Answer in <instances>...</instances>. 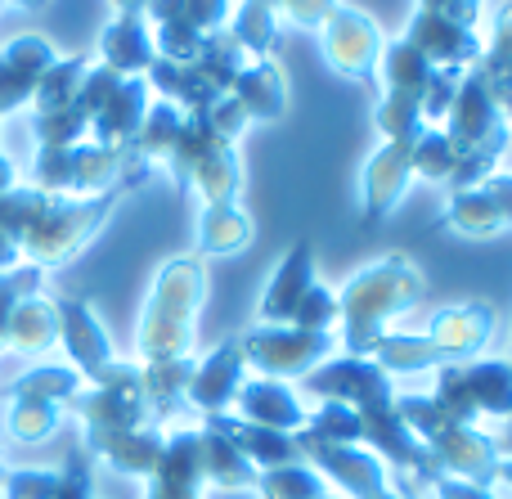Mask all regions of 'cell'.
<instances>
[{
    "instance_id": "d6986e66",
    "label": "cell",
    "mask_w": 512,
    "mask_h": 499,
    "mask_svg": "<svg viewBox=\"0 0 512 499\" xmlns=\"http://www.w3.org/2000/svg\"><path fill=\"white\" fill-rule=\"evenodd\" d=\"M400 41H409L432 68H445V72H468L472 63L481 59L477 27H463V23H454V18L427 14V9H418V14L409 18Z\"/></svg>"
},
{
    "instance_id": "9f6ffc18",
    "label": "cell",
    "mask_w": 512,
    "mask_h": 499,
    "mask_svg": "<svg viewBox=\"0 0 512 499\" xmlns=\"http://www.w3.org/2000/svg\"><path fill=\"white\" fill-rule=\"evenodd\" d=\"M508 360H512V356H508Z\"/></svg>"
},
{
    "instance_id": "52a82bcc",
    "label": "cell",
    "mask_w": 512,
    "mask_h": 499,
    "mask_svg": "<svg viewBox=\"0 0 512 499\" xmlns=\"http://www.w3.org/2000/svg\"><path fill=\"white\" fill-rule=\"evenodd\" d=\"M396 410L405 419V428L427 446V455L441 464V473L477 482V486H495V468L504 459L495 437H486L472 423L450 419L432 396H396Z\"/></svg>"
},
{
    "instance_id": "d6a6232c",
    "label": "cell",
    "mask_w": 512,
    "mask_h": 499,
    "mask_svg": "<svg viewBox=\"0 0 512 499\" xmlns=\"http://www.w3.org/2000/svg\"><path fill=\"white\" fill-rule=\"evenodd\" d=\"M256 225L239 203H207L198 216V257H230L252 243Z\"/></svg>"
},
{
    "instance_id": "4dcf8cb0",
    "label": "cell",
    "mask_w": 512,
    "mask_h": 499,
    "mask_svg": "<svg viewBox=\"0 0 512 499\" xmlns=\"http://www.w3.org/2000/svg\"><path fill=\"white\" fill-rule=\"evenodd\" d=\"M59 342V311H54L50 297H23L9 315V329H5V347L0 351H14V356H45V351Z\"/></svg>"
},
{
    "instance_id": "9c48e42d",
    "label": "cell",
    "mask_w": 512,
    "mask_h": 499,
    "mask_svg": "<svg viewBox=\"0 0 512 499\" xmlns=\"http://www.w3.org/2000/svg\"><path fill=\"white\" fill-rule=\"evenodd\" d=\"M68 410L81 419V432L90 437H108V432H135L153 428V405L144 392V369L140 360L117 356L104 374L81 383V392L68 401Z\"/></svg>"
},
{
    "instance_id": "74e56055",
    "label": "cell",
    "mask_w": 512,
    "mask_h": 499,
    "mask_svg": "<svg viewBox=\"0 0 512 499\" xmlns=\"http://www.w3.org/2000/svg\"><path fill=\"white\" fill-rule=\"evenodd\" d=\"M86 68H90V54L54 59L50 68H45L36 95H32V113H59V108H68L72 95H77V86H81V77H86Z\"/></svg>"
},
{
    "instance_id": "3957f363",
    "label": "cell",
    "mask_w": 512,
    "mask_h": 499,
    "mask_svg": "<svg viewBox=\"0 0 512 499\" xmlns=\"http://www.w3.org/2000/svg\"><path fill=\"white\" fill-rule=\"evenodd\" d=\"M140 185H117L108 194H95V198H54V194H41L32 189L27 198V216H23V234H18V252H23L27 266L36 270H59L68 266L72 257L90 248L99 230L108 225V216L117 212L126 194H135Z\"/></svg>"
},
{
    "instance_id": "f6af8a7d",
    "label": "cell",
    "mask_w": 512,
    "mask_h": 499,
    "mask_svg": "<svg viewBox=\"0 0 512 499\" xmlns=\"http://www.w3.org/2000/svg\"><path fill=\"white\" fill-rule=\"evenodd\" d=\"M436 491V499H499L495 495V486H477V482H463V477H450V473H441V477H432L427 482Z\"/></svg>"
},
{
    "instance_id": "ba28073f",
    "label": "cell",
    "mask_w": 512,
    "mask_h": 499,
    "mask_svg": "<svg viewBox=\"0 0 512 499\" xmlns=\"http://www.w3.org/2000/svg\"><path fill=\"white\" fill-rule=\"evenodd\" d=\"M162 167L176 180V189L203 198V207L207 203H239V189H243L239 149L212 131L207 113H185V126H180L171 153L162 158Z\"/></svg>"
},
{
    "instance_id": "f546056e",
    "label": "cell",
    "mask_w": 512,
    "mask_h": 499,
    "mask_svg": "<svg viewBox=\"0 0 512 499\" xmlns=\"http://www.w3.org/2000/svg\"><path fill=\"white\" fill-rule=\"evenodd\" d=\"M230 95L239 99L252 122H279L288 113V81H283V68L274 59H252L239 72Z\"/></svg>"
},
{
    "instance_id": "ee69618b",
    "label": "cell",
    "mask_w": 512,
    "mask_h": 499,
    "mask_svg": "<svg viewBox=\"0 0 512 499\" xmlns=\"http://www.w3.org/2000/svg\"><path fill=\"white\" fill-rule=\"evenodd\" d=\"M207 113V122H212V131L221 135V140H230V144H239V135L252 126V117L243 113V104L234 95H225V99H216L212 108H203Z\"/></svg>"
},
{
    "instance_id": "1f68e13d",
    "label": "cell",
    "mask_w": 512,
    "mask_h": 499,
    "mask_svg": "<svg viewBox=\"0 0 512 499\" xmlns=\"http://www.w3.org/2000/svg\"><path fill=\"white\" fill-rule=\"evenodd\" d=\"M225 428H230L234 446L248 455V464L256 473H270V468H288V464H306L297 446V432H274V428H252L239 414H225Z\"/></svg>"
},
{
    "instance_id": "4316f807",
    "label": "cell",
    "mask_w": 512,
    "mask_h": 499,
    "mask_svg": "<svg viewBox=\"0 0 512 499\" xmlns=\"http://www.w3.org/2000/svg\"><path fill=\"white\" fill-rule=\"evenodd\" d=\"M162 446H167V437H162L158 428H135V432H108V437H90L81 450H86L90 459H99V464H108L113 473L149 482L153 468L162 464Z\"/></svg>"
},
{
    "instance_id": "ffe728a7",
    "label": "cell",
    "mask_w": 512,
    "mask_h": 499,
    "mask_svg": "<svg viewBox=\"0 0 512 499\" xmlns=\"http://www.w3.org/2000/svg\"><path fill=\"white\" fill-rule=\"evenodd\" d=\"M248 383V360H243L239 338H225L212 356H203L194 365V378L185 387V401L194 410L207 414H230V405L239 401V387Z\"/></svg>"
},
{
    "instance_id": "44dd1931",
    "label": "cell",
    "mask_w": 512,
    "mask_h": 499,
    "mask_svg": "<svg viewBox=\"0 0 512 499\" xmlns=\"http://www.w3.org/2000/svg\"><path fill=\"white\" fill-rule=\"evenodd\" d=\"M423 338L432 342L445 365H450V360H477L481 351L490 347V338H495V311H490L486 302L441 306Z\"/></svg>"
},
{
    "instance_id": "11a10c76",
    "label": "cell",
    "mask_w": 512,
    "mask_h": 499,
    "mask_svg": "<svg viewBox=\"0 0 512 499\" xmlns=\"http://www.w3.org/2000/svg\"><path fill=\"white\" fill-rule=\"evenodd\" d=\"M0 468H5V464H0Z\"/></svg>"
},
{
    "instance_id": "9a60e30c",
    "label": "cell",
    "mask_w": 512,
    "mask_h": 499,
    "mask_svg": "<svg viewBox=\"0 0 512 499\" xmlns=\"http://www.w3.org/2000/svg\"><path fill=\"white\" fill-rule=\"evenodd\" d=\"M337 5H342V0H243L225 32L243 45L248 59H274V50H279V41H283V32H279L283 23L319 32L324 18L333 14Z\"/></svg>"
},
{
    "instance_id": "c3c4849f",
    "label": "cell",
    "mask_w": 512,
    "mask_h": 499,
    "mask_svg": "<svg viewBox=\"0 0 512 499\" xmlns=\"http://www.w3.org/2000/svg\"><path fill=\"white\" fill-rule=\"evenodd\" d=\"M495 446H499V455H504V459H512V414L504 419V432L495 437Z\"/></svg>"
},
{
    "instance_id": "bcb514c9",
    "label": "cell",
    "mask_w": 512,
    "mask_h": 499,
    "mask_svg": "<svg viewBox=\"0 0 512 499\" xmlns=\"http://www.w3.org/2000/svg\"><path fill=\"white\" fill-rule=\"evenodd\" d=\"M418 9L454 18V23H463V27H477V18H481V0H418Z\"/></svg>"
},
{
    "instance_id": "7c38bea8",
    "label": "cell",
    "mask_w": 512,
    "mask_h": 499,
    "mask_svg": "<svg viewBox=\"0 0 512 499\" xmlns=\"http://www.w3.org/2000/svg\"><path fill=\"white\" fill-rule=\"evenodd\" d=\"M239 347L256 378L292 383L337 356V333H310L297 324H256V329L239 333Z\"/></svg>"
},
{
    "instance_id": "5bb4252c",
    "label": "cell",
    "mask_w": 512,
    "mask_h": 499,
    "mask_svg": "<svg viewBox=\"0 0 512 499\" xmlns=\"http://www.w3.org/2000/svg\"><path fill=\"white\" fill-rule=\"evenodd\" d=\"M144 23L153 32L158 59L189 63L212 32H225L230 23V0H149Z\"/></svg>"
},
{
    "instance_id": "f1b7e54d",
    "label": "cell",
    "mask_w": 512,
    "mask_h": 499,
    "mask_svg": "<svg viewBox=\"0 0 512 499\" xmlns=\"http://www.w3.org/2000/svg\"><path fill=\"white\" fill-rule=\"evenodd\" d=\"M153 59H158L153 32L140 14H113V23L99 32V59L95 63L113 68L117 77H144Z\"/></svg>"
},
{
    "instance_id": "e575fe53",
    "label": "cell",
    "mask_w": 512,
    "mask_h": 499,
    "mask_svg": "<svg viewBox=\"0 0 512 499\" xmlns=\"http://www.w3.org/2000/svg\"><path fill=\"white\" fill-rule=\"evenodd\" d=\"M369 360L387 378H396V374H432V369L445 365L423 333H382V338L369 347Z\"/></svg>"
},
{
    "instance_id": "836d02e7",
    "label": "cell",
    "mask_w": 512,
    "mask_h": 499,
    "mask_svg": "<svg viewBox=\"0 0 512 499\" xmlns=\"http://www.w3.org/2000/svg\"><path fill=\"white\" fill-rule=\"evenodd\" d=\"M472 68L486 77L490 95H495L499 113L512 126V5H504L495 14V27H490V45H481V59Z\"/></svg>"
},
{
    "instance_id": "681fc988",
    "label": "cell",
    "mask_w": 512,
    "mask_h": 499,
    "mask_svg": "<svg viewBox=\"0 0 512 499\" xmlns=\"http://www.w3.org/2000/svg\"><path fill=\"white\" fill-rule=\"evenodd\" d=\"M113 9H117V14H140V18H144L149 0H113Z\"/></svg>"
},
{
    "instance_id": "ac0fdd59",
    "label": "cell",
    "mask_w": 512,
    "mask_h": 499,
    "mask_svg": "<svg viewBox=\"0 0 512 499\" xmlns=\"http://www.w3.org/2000/svg\"><path fill=\"white\" fill-rule=\"evenodd\" d=\"M54 311H59V347L68 351V365L81 374V383H90L117 360L113 338L99 324V315L90 311V302H81V297H59Z\"/></svg>"
},
{
    "instance_id": "2e32d148",
    "label": "cell",
    "mask_w": 512,
    "mask_h": 499,
    "mask_svg": "<svg viewBox=\"0 0 512 499\" xmlns=\"http://www.w3.org/2000/svg\"><path fill=\"white\" fill-rule=\"evenodd\" d=\"M432 230H454L463 239H495L512 230V176H486L481 185L459 189L445 203V216Z\"/></svg>"
},
{
    "instance_id": "6da1fadb",
    "label": "cell",
    "mask_w": 512,
    "mask_h": 499,
    "mask_svg": "<svg viewBox=\"0 0 512 499\" xmlns=\"http://www.w3.org/2000/svg\"><path fill=\"white\" fill-rule=\"evenodd\" d=\"M207 302V266L198 252L171 257L153 275L149 297L140 306V329H135V356L144 369V392H149L153 419H167L194 378V329L198 311Z\"/></svg>"
},
{
    "instance_id": "8fae6325",
    "label": "cell",
    "mask_w": 512,
    "mask_h": 499,
    "mask_svg": "<svg viewBox=\"0 0 512 499\" xmlns=\"http://www.w3.org/2000/svg\"><path fill=\"white\" fill-rule=\"evenodd\" d=\"M81 392V374L72 365H36L9 387L5 437L18 446H41L59 432L68 401Z\"/></svg>"
},
{
    "instance_id": "7402d4cb",
    "label": "cell",
    "mask_w": 512,
    "mask_h": 499,
    "mask_svg": "<svg viewBox=\"0 0 512 499\" xmlns=\"http://www.w3.org/2000/svg\"><path fill=\"white\" fill-rule=\"evenodd\" d=\"M59 59L54 45L41 32H23L9 45H0V117H9L14 108L32 104L36 86H41L45 68Z\"/></svg>"
},
{
    "instance_id": "60d3db41",
    "label": "cell",
    "mask_w": 512,
    "mask_h": 499,
    "mask_svg": "<svg viewBox=\"0 0 512 499\" xmlns=\"http://www.w3.org/2000/svg\"><path fill=\"white\" fill-rule=\"evenodd\" d=\"M41 284H45V270L27 266V261L0 275V347H5V329H9V315H14V306L23 302V297L41 293Z\"/></svg>"
},
{
    "instance_id": "8992f818",
    "label": "cell",
    "mask_w": 512,
    "mask_h": 499,
    "mask_svg": "<svg viewBox=\"0 0 512 499\" xmlns=\"http://www.w3.org/2000/svg\"><path fill=\"white\" fill-rule=\"evenodd\" d=\"M445 135L450 144L459 149V176H454V194L459 189L481 185L486 176H495L499 158H504L508 140H512V126L499 113L495 95H490L486 77L477 68H468L459 77V95H454L450 113H445Z\"/></svg>"
},
{
    "instance_id": "816d5d0a",
    "label": "cell",
    "mask_w": 512,
    "mask_h": 499,
    "mask_svg": "<svg viewBox=\"0 0 512 499\" xmlns=\"http://www.w3.org/2000/svg\"><path fill=\"white\" fill-rule=\"evenodd\" d=\"M495 482H499V486H512V459H499V468H495Z\"/></svg>"
},
{
    "instance_id": "f907efd6",
    "label": "cell",
    "mask_w": 512,
    "mask_h": 499,
    "mask_svg": "<svg viewBox=\"0 0 512 499\" xmlns=\"http://www.w3.org/2000/svg\"><path fill=\"white\" fill-rule=\"evenodd\" d=\"M5 5H14V9H27V14H41L50 0H5Z\"/></svg>"
},
{
    "instance_id": "5b68a950",
    "label": "cell",
    "mask_w": 512,
    "mask_h": 499,
    "mask_svg": "<svg viewBox=\"0 0 512 499\" xmlns=\"http://www.w3.org/2000/svg\"><path fill=\"white\" fill-rule=\"evenodd\" d=\"M153 162H144L131 144L108 149V144L81 140L63 149H36L32 158V189L54 198H95L117 185H149Z\"/></svg>"
},
{
    "instance_id": "d590c367",
    "label": "cell",
    "mask_w": 512,
    "mask_h": 499,
    "mask_svg": "<svg viewBox=\"0 0 512 499\" xmlns=\"http://www.w3.org/2000/svg\"><path fill=\"white\" fill-rule=\"evenodd\" d=\"M414 176H423L427 185L454 194V176H459V149L450 144V135L441 126H427L414 144Z\"/></svg>"
},
{
    "instance_id": "484cf974",
    "label": "cell",
    "mask_w": 512,
    "mask_h": 499,
    "mask_svg": "<svg viewBox=\"0 0 512 499\" xmlns=\"http://www.w3.org/2000/svg\"><path fill=\"white\" fill-rule=\"evenodd\" d=\"M153 104V90L144 77H122L113 86V95L99 104L95 122H90V140L95 144H108V149H122V144L135 140V131H140L144 113H149Z\"/></svg>"
},
{
    "instance_id": "83f0119b",
    "label": "cell",
    "mask_w": 512,
    "mask_h": 499,
    "mask_svg": "<svg viewBox=\"0 0 512 499\" xmlns=\"http://www.w3.org/2000/svg\"><path fill=\"white\" fill-rule=\"evenodd\" d=\"M239 419L252 428H274V432H301L306 428V405L297 401L288 383L279 378H248L239 387Z\"/></svg>"
},
{
    "instance_id": "7bdbcfd3",
    "label": "cell",
    "mask_w": 512,
    "mask_h": 499,
    "mask_svg": "<svg viewBox=\"0 0 512 499\" xmlns=\"http://www.w3.org/2000/svg\"><path fill=\"white\" fill-rule=\"evenodd\" d=\"M54 499H95V464L86 450H72L59 468V491Z\"/></svg>"
},
{
    "instance_id": "cb8c5ba5",
    "label": "cell",
    "mask_w": 512,
    "mask_h": 499,
    "mask_svg": "<svg viewBox=\"0 0 512 499\" xmlns=\"http://www.w3.org/2000/svg\"><path fill=\"white\" fill-rule=\"evenodd\" d=\"M203 455H198V428H180L162 446V464L144 482V499H203Z\"/></svg>"
},
{
    "instance_id": "7a4b0ae2",
    "label": "cell",
    "mask_w": 512,
    "mask_h": 499,
    "mask_svg": "<svg viewBox=\"0 0 512 499\" xmlns=\"http://www.w3.org/2000/svg\"><path fill=\"white\" fill-rule=\"evenodd\" d=\"M301 392L319 396V401H337L346 410L360 414L364 428V450L382 459L387 468H396L405 477V495L414 499V486H427L432 477H441V464L427 455V446L405 428L396 410V383L373 365L369 356H333L319 369H310L301 378Z\"/></svg>"
},
{
    "instance_id": "603a6c76",
    "label": "cell",
    "mask_w": 512,
    "mask_h": 499,
    "mask_svg": "<svg viewBox=\"0 0 512 499\" xmlns=\"http://www.w3.org/2000/svg\"><path fill=\"white\" fill-rule=\"evenodd\" d=\"M310 284H315V243L297 239L288 252H283L279 266H274V275L265 279L261 302H256V320L261 324H292V315H297L301 297L310 293Z\"/></svg>"
},
{
    "instance_id": "db71d44e",
    "label": "cell",
    "mask_w": 512,
    "mask_h": 499,
    "mask_svg": "<svg viewBox=\"0 0 512 499\" xmlns=\"http://www.w3.org/2000/svg\"><path fill=\"white\" fill-rule=\"evenodd\" d=\"M319 499H342V495H333V491H328V495H319Z\"/></svg>"
},
{
    "instance_id": "4fadbf2b",
    "label": "cell",
    "mask_w": 512,
    "mask_h": 499,
    "mask_svg": "<svg viewBox=\"0 0 512 499\" xmlns=\"http://www.w3.org/2000/svg\"><path fill=\"white\" fill-rule=\"evenodd\" d=\"M315 36H319V50H324L328 68L342 72L355 86H369L378 95V59H382V45H387L378 18H369L355 5H337Z\"/></svg>"
},
{
    "instance_id": "f35d334b",
    "label": "cell",
    "mask_w": 512,
    "mask_h": 499,
    "mask_svg": "<svg viewBox=\"0 0 512 499\" xmlns=\"http://www.w3.org/2000/svg\"><path fill=\"white\" fill-rule=\"evenodd\" d=\"M252 491L261 499H319V495H328V482L310 464H288V468L261 473Z\"/></svg>"
},
{
    "instance_id": "ab89813d",
    "label": "cell",
    "mask_w": 512,
    "mask_h": 499,
    "mask_svg": "<svg viewBox=\"0 0 512 499\" xmlns=\"http://www.w3.org/2000/svg\"><path fill=\"white\" fill-rule=\"evenodd\" d=\"M59 468H0V499H54Z\"/></svg>"
},
{
    "instance_id": "e0dca14e",
    "label": "cell",
    "mask_w": 512,
    "mask_h": 499,
    "mask_svg": "<svg viewBox=\"0 0 512 499\" xmlns=\"http://www.w3.org/2000/svg\"><path fill=\"white\" fill-rule=\"evenodd\" d=\"M414 185V149L405 144H378L364 162V176H360V230H373L391 216V207L405 198V189Z\"/></svg>"
},
{
    "instance_id": "30bf717a",
    "label": "cell",
    "mask_w": 512,
    "mask_h": 499,
    "mask_svg": "<svg viewBox=\"0 0 512 499\" xmlns=\"http://www.w3.org/2000/svg\"><path fill=\"white\" fill-rule=\"evenodd\" d=\"M432 401L441 405L450 419L472 423L477 419H499L504 423L512 414V360H450V365L432 369Z\"/></svg>"
},
{
    "instance_id": "8d00e7d4",
    "label": "cell",
    "mask_w": 512,
    "mask_h": 499,
    "mask_svg": "<svg viewBox=\"0 0 512 499\" xmlns=\"http://www.w3.org/2000/svg\"><path fill=\"white\" fill-rule=\"evenodd\" d=\"M180 126H185V113H180L176 104H167V99H158V104H149V113H144L131 149L140 153L144 162H162L171 153V144H176Z\"/></svg>"
},
{
    "instance_id": "7dc6e473",
    "label": "cell",
    "mask_w": 512,
    "mask_h": 499,
    "mask_svg": "<svg viewBox=\"0 0 512 499\" xmlns=\"http://www.w3.org/2000/svg\"><path fill=\"white\" fill-rule=\"evenodd\" d=\"M14 185H18V167L5 158V153H0V194H9Z\"/></svg>"
},
{
    "instance_id": "d4e9b609",
    "label": "cell",
    "mask_w": 512,
    "mask_h": 499,
    "mask_svg": "<svg viewBox=\"0 0 512 499\" xmlns=\"http://www.w3.org/2000/svg\"><path fill=\"white\" fill-rule=\"evenodd\" d=\"M198 455H203V482L221 486V491H252L256 486V468L248 464L239 446H234L230 428H225V414H207L203 428H198Z\"/></svg>"
},
{
    "instance_id": "b9f144b4",
    "label": "cell",
    "mask_w": 512,
    "mask_h": 499,
    "mask_svg": "<svg viewBox=\"0 0 512 499\" xmlns=\"http://www.w3.org/2000/svg\"><path fill=\"white\" fill-rule=\"evenodd\" d=\"M292 324H297V329H310V333H333L337 329V293L315 279V284H310V293L301 297Z\"/></svg>"
},
{
    "instance_id": "f5cc1de1",
    "label": "cell",
    "mask_w": 512,
    "mask_h": 499,
    "mask_svg": "<svg viewBox=\"0 0 512 499\" xmlns=\"http://www.w3.org/2000/svg\"><path fill=\"white\" fill-rule=\"evenodd\" d=\"M364 499H409V495H396V491H391V486H378V491H373V495H364Z\"/></svg>"
},
{
    "instance_id": "277c9868",
    "label": "cell",
    "mask_w": 512,
    "mask_h": 499,
    "mask_svg": "<svg viewBox=\"0 0 512 499\" xmlns=\"http://www.w3.org/2000/svg\"><path fill=\"white\" fill-rule=\"evenodd\" d=\"M423 288V270L405 252H391V257H378L364 270H355L337 297L342 356H369V347L387 333V320L409 311L423 297Z\"/></svg>"
}]
</instances>
